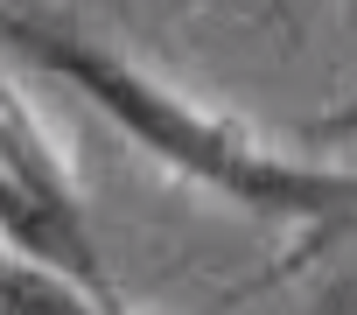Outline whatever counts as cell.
Listing matches in <instances>:
<instances>
[{
  "label": "cell",
  "mask_w": 357,
  "mask_h": 315,
  "mask_svg": "<svg viewBox=\"0 0 357 315\" xmlns=\"http://www.w3.org/2000/svg\"><path fill=\"white\" fill-rule=\"evenodd\" d=\"M0 49H8V63H29V70L70 84L77 98H91L140 154H154L168 176H190V183L218 190L225 203H245V210L280 217V224H343L350 217V190H357L350 169L294 162V154L266 147L252 126L197 105L190 91L161 84L133 56H119V49H105L63 22L0 8Z\"/></svg>",
  "instance_id": "obj_1"
},
{
  "label": "cell",
  "mask_w": 357,
  "mask_h": 315,
  "mask_svg": "<svg viewBox=\"0 0 357 315\" xmlns=\"http://www.w3.org/2000/svg\"><path fill=\"white\" fill-rule=\"evenodd\" d=\"M0 176H8L15 190H29V197H43V203L84 210V203H77V176H70V162H63L56 133L43 126V112L22 98V77H15L8 49H0Z\"/></svg>",
  "instance_id": "obj_2"
}]
</instances>
